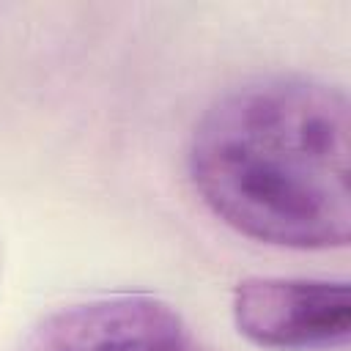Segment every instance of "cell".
I'll use <instances>...</instances> for the list:
<instances>
[{
    "label": "cell",
    "instance_id": "cell-3",
    "mask_svg": "<svg viewBox=\"0 0 351 351\" xmlns=\"http://www.w3.org/2000/svg\"><path fill=\"white\" fill-rule=\"evenodd\" d=\"M19 351H208L184 315L151 293H110L60 307Z\"/></svg>",
    "mask_w": 351,
    "mask_h": 351
},
{
    "label": "cell",
    "instance_id": "cell-2",
    "mask_svg": "<svg viewBox=\"0 0 351 351\" xmlns=\"http://www.w3.org/2000/svg\"><path fill=\"white\" fill-rule=\"evenodd\" d=\"M230 310L236 329L269 351H346L351 340L346 280L247 277Z\"/></svg>",
    "mask_w": 351,
    "mask_h": 351
},
{
    "label": "cell",
    "instance_id": "cell-1",
    "mask_svg": "<svg viewBox=\"0 0 351 351\" xmlns=\"http://www.w3.org/2000/svg\"><path fill=\"white\" fill-rule=\"evenodd\" d=\"M200 200L236 233L291 250L351 233L348 96L313 77H261L219 96L186 154Z\"/></svg>",
    "mask_w": 351,
    "mask_h": 351
}]
</instances>
